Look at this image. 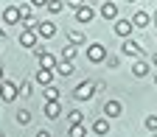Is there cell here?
<instances>
[{
	"instance_id": "cell-8",
	"label": "cell",
	"mask_w": 157,
	"mask_h": 137,
	"mask_svg": "<svg viewBox=\"0 0 157 137\" xmlns=\"http://www.w3.org/2000/svg\"><path fill=\"white\" fill-rule=\"evenodd\" d=\"M118 36H124V39H129V34L135 31V25H132V20H115V28H112Z\"/></svg>"
},
{
	"instance_id": "cell-29",
	"label": "cell",
	"mask_w": 157,
	"mask_h": 137,
	"mask_svg": "<svg viewBox=\"0 0 157 137\" xmlns=\"http://www.w3.org/2000/svg\"><path fill=\"white\" fill-rule=\"evenodd\" d=\"M104 62H107V67H118V56H107Z\"/></svg>"
},
{
	"instance_id": "cell-19",
	"label": "cell",
	"mask_w": 157,
	"mask_h": 137,
	"mask_svg": "<svg viewBox=\"0 0 157 137\" xmlns=\"http://www.w3.org/2000/svg\"><path fill=\"white\" fill-rule=\"evenodd\" d=\"M76 53H78V45L67 42V45L62 48V62H73V59H76Z\"/></svg>"
},
{
	"instance_id": "cell-6",
	"label": "cell",
	"mask_w": 157,
	"mask_h": 137,
	"mask_svg": "<svg viewBox=\"0 0 157 137\" xmlns=\"http://www.w3.org/2000/svg\"><path fill=\"white\" fill-rule=\"evenodd\" d=\"M36 31L34 28H23V34H20V45H23V48H28V50H34L36 48Z\"/></svg>"
},
{
	"instance_id": "cell-12",
	"label": "cell",
	"mask_w": 157,
	"mask_h": 137,
	"mask_svg": "<svg viewBox=\"0 0 157 137\" xmlns=\"http://www.w3.org/2000/svg\"><path fill=\"white\" fill-rule=\"evenodd\" d=\"M109 131V117H98V120H93V134L95 137H104Z\"/></svg>"
},
{
	"instance_id": "cell-36",
	"label": "cell",
	"mask_w": 157,
	"mask_h": 137,
	"mask_svg": "<svg viewBox=\"0 0 157 137\" xmlns=\"http://www.w3.org/2000/svg\"><path fill=\"white\" fill-rule=\"evenodd\" d=\"M151 20H154V23H157V14H154V17H151Z\"/></svg>"
},
{
	"instance_id": "cell-18",
	"label": "cell",
	"mask_w": 157,
	"mask_h": 137,
	"mask_svg": "<svg viewBox=\"0 0 157 137\" xmlns=\"http://www.w3.org/2000/svg\"><path fill=\"white\" fill-rule=\"evenodd\" d=\"M56 73L65 76V78H70V76L76 73V65H73V62H59V65H56Z\"/></svg>"
},
{
	"instance_id": "cell-15",
	"label": "cell",
	"mask_w": 157,
	"mask_h": 137,
	"mask_svg": "<svg viewBox=\"0 0 157 137\" xmlns=\"http://www.w3.org/2000/svg\"><path fill=\"white\" fill-rule=\"evenodd\" d=\"M149 23H151V17H149L146 11H135V14H132V25H135V28H146Z\"/></svg>"
},
{
	"instance_id": "cell-34",
	"label": "cell",
	"mask_w": 157,
	"mask_h": 137,
	"mask_svg": "<svg viewBox=\"0 0 157 137\" xmlns=\"http://www.w3.org/2000/svg\"><path fill=\"white\" fill-rule=\"evenodd\" d=\"M0 81H6V76H3V65H0Z\"/></svg>"
},
{
	"instance_id": "cell-3",
	"label": "cell",
	"mask_w": 157,
	"mask_h": 137,
	"mask_svg": "<svg viewBox=\"0 0 157 137\" xmlns=\"http://www.w3.org/2000/svg\"><path fill=\"white\" fill-rule=\"evenodd\" d=\"M17 95H20V90H17V84H14V81H0V98H3L6 104L17 101Z\"/></svg>"
},
{
	"instance_id": "cell-37",
	"label": "cell",
	"mask_w": 157,
	"mask_h": 137,
	"mask_svg": "<svg viewBox=\"0 0 157 137\" xmlns=\"http://www.w3.org/2000/svg\"><path fill=\"white\" fill-rule=\"evenodd\" d=\"M151 137H157V131H151Z\"/></svg>"
},
{
	"instance_id": "cell-31",
	"label": "cell",
	"mask_w": 157,
	"mask_h": 137,
	"mask_svg": "<svg viewBox=\"0 0 157 137\" xmlns=\"http://www.w3.org/2000/svg\"><path fill=\"white\" fill-rule=\"evenodd\" d=\"M36 137H51V131H45V129H42V131H36Z\"/></svg>"
},
{
	"instance_id": "cell-1",
	"label": "cell",
	"mask_w": 157,
	"mask_h": 137,
	"mask_svg": "<svg viewBox=\"0 0 157 137\" xmlns=\"http://www.w3.org/2000/svg\"><path fill=\"white\" fill-rule=\"evenodd\" d=\"M95 92H98L95 90V81H82V84L73 90V98H76V101H90Z\"/></svg>"
},
{
	"instance_id": "cell-23",
	"label": "cell",
	"mask_w": 157,
	"mask_h": 137,
	"mask_svg": "<svg viewBox=\"0 0 157 137\" xmlns=\"http://www.w3.org/2000/svg\"><path fill=\"white\" fill-rule=\"evenodd\" d=\"M14 117H17V123H20V126H25V123H31V112H28V109H20V112H17Z\"/></svg>"
},
{
	"instance_id": "cell-35",
	"label": "cell",
	"mask_w": 157,
	"mask_h": 137,
	"mask_svg": "<svg viewBox=\"0 0 157 137\" xmlns=\"http://www.w3.org/2000/svg\"><path fill=\"white\" fill-rule=\"evenodd\" d=\"M154 87H157V76H154Z\"/></svg>"
},
{
	"instance_id": "cell-21",
	"label": "cell",
	"mask_w": 157,
	"mask_h": 137,
	"mask_svg": "<svg viewBox=\"0 0 157 137\" xmlns=\"http://www.w3.org/2000/svg\"><path fill=\"white\" fill-rule=\"evenodd\" d=\"M67 123H70V126H76V123H84V115H82V109H70V112H67Z\"/></svg>"
},
{
	"instance_id": "cell-24",
	"label": "cell",
	"mask_w": 157,
	"mask_h": 137,
	"mask_svg": "<svg viewBox=\"0 0 157 137\" xmlns=\"http://www.w3.org/2000/svg\"><path fill=\"white\" fill-rule=\"evenodd\" d=\"M51 14H59V11H62L65 9V3H62V0H48V6H45Z\"/></svg>"
},
{
	"instance_id": "cell-16",
	"label": "cell",
	"mask_w": 157,
	"mask_h": 137,
	"mask_svg": "<svg viewBox=\"0 0 157 137\" xmlns=\"http://www.w3.org/2000/svg\"><path fill=\"white\" fill-rule=\"evenodd\" d=\"M132 76H135V78H143V76H149V65L143 62V59H135V65H132Z\"/></svg>"
},
{
	"instance_id": "cell-39",
	"label": "cell",
	"mask_w": 157,
	"mask_h": 137,
	"mask_svg": "<svg viewBox=\"0 0 157 137\" xmlns=\"http://www.w3.org/2000/svg\"><path fill=\"white\" fill-rule=\"evenodd\" d=\"M129 3H135V0H129Z\"/></svg>"
},
{
	"instance_id": "cell-32",
	"label": "cell",
	"mask_w": 157,
	"mask_h": 137,
	"mask_svg": "<svg viewBox=\"0 0 157 137\" xmlns=\"http://www.w3.org/2000/svg\"><path fill=\"white\" fill-rule=\"evenodd\" d=\"M3 39H6V28H0V42H3Z\"/></svg>"
},
{
	"instance_id": "cell-22",
	"label": "cell",
	"mask_w": 157,
	"mask_h": 137,
	"mask_svg": "<svg viewBox=\"0 0 157 137\" xmlns=\"http://www.w3.org/2000/svg\"><path fill=\"white\" fill-rule=\"evenodd\" d=\"M67 42L82 45V42H87V39H84V34H82V31H67Z\"/></svg>"
},
{
	"instance_id": "cell-10",
	"label": "cell",
	"mask_w": 157,
	"mask_h": 137,
	"mask_svg": "<svg viewBox=\"0 0 157 137\" xmlns=\"http://www.w3.org/2000/svg\"><path fill=\"white\" fill-rule=\"evenodd\" d=\"M53 76H56V70L39 67V70H36V84H42V87H51V84H53Z\"/></svg>"
},
{
	"instance_id": "cell-11",
	"label": "cell",
	"mask_w": 157,
	"mask_h": 137,
	"mask_svg": "<svg viewBox=\"0 0 157 137\" xmlns=\"http://www.w3.org/2000/svg\"><path fill=\"white\" fill-rule=\"evenodd\" d=\"M121 112H124V106H121V101H115V98L104 104V115L107 117H121Z\"/></svg>"
},
{
	"instance_id": "cell-7",
	"label": "cell",
	"mask_w": 157,
	"mask_h": 137,
	"mask_svg": "<svg viewBox=\"0 0 157 137\" xmlns=\"http://www.w3.org/2000/svg\"><path fill=\"white\" fill-rule=\"evenodd\" d=\"M121 50L126 53V56H132V59H140L143 56V48L135 42V39H124V45H121Z\"/></svg>"
},
{
	"instance_id": "cell-4",
	"label": "cell",
	"mask_w": 157,
	"mask_h": 137,
	"mask_svg": "<svg viewBox=\"0 0 157 137\" xmlns=\"http://www.w3.org/2000/svg\"><path fill=\"white\" fill-rule=\"evenodd\" d=\"M34 31H36V36H39V39H51V36L56 34V25L51 23V20H39V23L34 25Z\"/></svg>"
},
{
	"instance_id": "cell-9",
	"label": "cell",
	"mask_w": 157,
	"mask_h": 137,
	"mask_svg": "<svg viewBox=\"0 0 157 137\" xmlns=\"http://www.w3.org/2000/svg\"><path fill=\"white\" fill-rule=\"evenodd\" d=\"M101 17L104 20H118V3L115 0H104L101 3Z\"/></svg>"
},
{
	"instance_id": "cell-20",
	"label": "cell",
	"mask_w": 157,
	"mask_h": 137,
	"mask_svg": "<svg viewBox=\"0 0 157 137\" xmlns=\"http://www.w3.org/2000/svg\"><path fill=\"white\" fill-rule=\"evenodd\" d=\"M67 134H70V137H90V131L84 129V123H76V126H70V129H67Z\"/></svg>"
},
{
	"instance_id": "cell-5",
	"label": "cell",
	"mask_w": 157,
	"mask_h": 137,
	"mask_svg": "<svg viewBox=\"0 0 157 137\" xmlns=\"http://www.w3.org/2000/svg\"><path fill=\"white\" fill-rule=\"evenodd\" d=\"M3 23H6V25H17V23H23L20 6H6V9H3Z\"/></svg>"
},
{
	"instance_id": "cell-2",
	"label": "cell",
	"mask_w": 157,
	"mask_h": 137,
	"mask_svg": "<svg viewBox=\"0 0 157 137\" xmlns=\"http://www.w3.org/2000/svg\"><path fill=\"white\" fill-rule=\"evenodd\" d=\"M107 56H109V53H107V48H104L101 42H90V48H87V59H90L93 65H101Z\"/></svg>"
},
{
	"instance_id": "cell-26",
	"label": "cell",
	"mask_w": 157,
	"mask_h": 137,
	"mask_svg": "<svg viewBox=\"0 0 157 137\" xmlns=\"http://www.w3.org/2000/svg\"><path fill=\"white\" fill-rule=\"evenodd\" d=\"M17 90H20V95H23V98H28V95H31V84H28V81L17 84Z\"/></svg>"
},
{
	"instance_id": "cell-25",
	"label": "cell",
	"mask_w": 157,
	"mask_h": 137,
	"mask_svg": "<svg viewBox=\"0 0 157 137\" xmlns=\"http://www.w3.org/2000/svg\"><path fill=\"white\" fill-rule=\"evenodd\" d=\"M45 101H59V90L51 84V87H45Z\"/></svg>"
},
{
	"instance_id": "cell-30",
	"label": "cell",
	"mask_w": 157,
	"mask_h": 137,
	"mask_svg": "<svg viewBox=\"0 0 157 137\" xmlns=\"http://www.w3.org/2000/svg\"><path fill=\"white\" fill-rule=\"evenodd\" d=\"M31 6L36 9V6H48V0H31Z\"/></svg>"
},
{
	"instance_id": "cell-27",
	"label": "cell",
	"mask_w": 157,
	"mask_h": 137,
	"mask_svg": "<svg viewBox=\"0 0 157 137\" xmlns=\"http://www.w3.org/2000/svg\"><path fill=\"white\" fill-rule=\"evenodd\" d=\"M146 129L149 131H157V115H149L146 117Z\"/></svg>"
},
{
	"instance_id": "cell-28",
	"label": "cell",
	"mask_w": 157,
	"mask_h": 137,
	"mask_svg": "<svg viewBox=\"0 0 157 137\" xmlns=\"http://www.w3.org/2000/svg\"><path fill=\"white\" fill-rule=\"evenodd\" d=\"M67 6H70V9L76 11V9H82V6H87V3H84V0H67Z\"/></svg>"
},
{
	"instance_id": "cell-38",
	"label": "cell",
	"mask_w": 157,
	"mask_h": 137,
	"mask_svg": "<svg viewBox=\"0 0 157 137\" xmlns=\"http://www.w3.org/2000/svg\"><path fill=\"white\" fill-rule=\"evenodd\" d=\"M0 137H6V134H3V131H0Z\"/></svg>"
},
{
	"instance_id": "cell-33",
	"label": "cell",
	"mask_w": 157,
	"mask_h": 137,
	"mask_svg": "<svg viewBox=\"0 0 157 137\" xmlns=\"http://www.w3.org/2000/svg\"><path fill=\"white\" fill-rule=\"evenodd\" d=\"M151 65H154V67H157V50H154V56H151Z\"/></svg>"
},
{
	"instance_id": "cell-13",
	"label": "cell",
	"mask_w": 157,
	"mask_h": 137,
	"mask_svg": "<svg viewBox=\"0 0 157 137\" xmlns=\"http://www.w3.org/2000/svg\"><path fill=\"white\" fill-rule=\"evenodd\" d=\"M76 20H78V23H93V20H95L93 6H82V9H76Z\"/></svg>"
},
{
	"instance_id": "cell-17",
	"label": "cell",
	"mask_w": 157,
	"mask_h": 137,
	"mask_svg": "<svg viewBox=\"0 0 157 137\" xmlns=\"http://www.w3.org/2000/svg\"><path fill=\"white\" fill-rule=\"evenodd\" d=\"M56 65H59V62H56V56H53V53H48V50H45L42 56H39V67H48V70H56Z\"/></svg>"
},
{
	"instance_id": "cell-14",
	"label": "cell",
	"mask_w": 157,
	"mask_h": 137,
	"mask_svg": "<svg viewBox=\"0 0 157 137\" xmlns=\"http://www.w3.org/2000/svg\"><path fill=\"white\" fill-rule=\"evenodd\" d=\"M59 115H62V106H59V101H45V117L56 120Z\"/></svg>"
}]
</instances>
